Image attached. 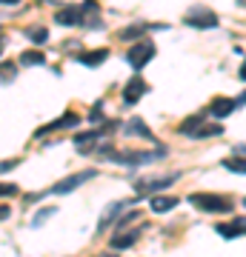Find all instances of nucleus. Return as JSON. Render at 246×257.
<instances>
[{"label":"nucleus","instance_id":"37","mask_svg":"<svg viewBox=\"0 0 246 257\" xmlns=\"http://www.w3.org/2000/svg\"><path fill=\"white\" fill-rule=\"evenodd\" d=\"M109 257H115V254H109Z\"/></svg>","mask_w":246,"mask_h":257},{"label":"nucleus","instance_id":"13","mask_svg":"<svg viewBox=\"0 0 246 257\" xmlns=\"http://www.w3.org/2000/svg\"><path fill=\"white\" fill-rule=\"evenodd\" d=\"M140 231L143 229H132V231H118L115 237H112V248L115 251H123V248H132L135 246V240L140 237Z\"/></svg>","mask_w":246,"mask_h":257},{"label":"nucleus","instance_id":"25","mask_svg":"<svg viewBox=\"0 0 246 257\" xmlns=\"http://www.w3.org/2000/svg\"><path fill=\"white\" fill-rule=\"evenodd\" d=\"M55 206H49V209H43V211H37L35 217H32V226H35V229H40V226H43L46 220H49V217H55Z\"/></svg>","mask_w":246,"mask_h":257},{"label":"nucleus","instance_id":"9","mask_svg":"<svg viewBox=\"0 0 246 257\" xmlns=\"http://www.w3.org/2000/svg\"><path fill=\"white\" fill-rule=\"evenodd\" d=\"M77 123H80V114H77V111H66V114H60L57 120H52L49 126L37 128V138L52 135V132H60V128H77Z\"/></svg>","mask_w":246,"mask_h":257},{"label":"nucleus","instance_id":"12","mask_svg":"<svg viewBox=\"0 0 246 257\" xmlns=\"http://www.w3.org/2000/svg\"><path fill=\"white\" fill-rule=\"evenodd\" d=\"M149 23H143V20H137V23H132V26H123L118 32V37L120 40H126V43H137L140 37H146V32H149Z\"/></svg>","mask_w":246,"mask_h":257},{"label":"nucleus","instance_id":"11","mask_svg":"<svg viewBox=\"0 0 246 257\" xmlns=\"http://www.w3.org/2000/svg\"><path fill=\"white\" fill-rule=\"evenodd\" d=\"M55 23H60V26H83V9L80 6H66V9L55 12Z\"/></svg>","mask_w":246,"mask_h":257},{"label":"nucleus","instance_id":"18","mask_svg":"<svg viewBox=\"0 0 246 257\" xmlns=\"http://www.w3.org/2000/svg\"><path fill=\"white\" fill-rule=\"evenodd\" d=\"M223 135V126L220 123H201V128L192 135L195 140H206V138H220Z\"/></svg>","mask_w":246,"mask_h":257},{"label":"nucleus","instance_id":"29","mask_svg":"<svg viewBox=\"0 0 246 257\" xmlns=\"http://www.w3.org/2000/svg\"><path fill=\"white\" fill-rule=\"evenodd\" d=\"M9 214H12L9 206H0V220H9Z\"/></svg>","mask_w":246,"mask_h":257},{"label":"nucleus","instance_id":"5","mask_svg":"<svg viewBox=\"0 0 246 257\" xmlns=\"http://www.w3.org/2000/svg\"><path fill=\"white\" fill-rule=\"evenodd\" d=\"M112 128H89V132H80V135H74V149H77V155H92L98 143H101L103 135H109Z\"/></svg>","mask_w":246,"mask_h":257},{"label":"nucleus","instance_id":"2","mask_svg":"<svg viewBox=\"0 0 246 257\" xmlns=\"http://www.w3.org/2000/svg\"><path fill=\"white\" fill-rule=\"evenodd\" d=\"M166 157V149H152V152H140V149H132V152H112L109 160L115 163H123V166H146V163H155V160H163Z\"/></svg>","mask_w":246,"mask_h":257},{"label":"nucleus","instance_id":"31","mask_svg":"<svg viewBox=\"0 0 246 257\" xmlns=\"http://www.w3.org/2000/svg\"><path fill=\"white\" fill-rule=\"evenodd\" d=\"M243 103H246V92L240 94V97H235V106H237V109H240V106H243Z\"/></svg>","mask_w":246,"mask_h":257},{"label":"nucleus","instance_id":"35","mask_svg":"<svg viewBox=\"0 0 246 257\" xmlns=\"http://www.w3.org/2000/svg\"><path fill=\"white\" fill-rule=\"evenodd\" d=\"M240 229H243V231H246V217H240Z\"/></svg>","mask_w":246,"mask_h":257},{"label":"nucleus","instance_id":"17","mask_svg":"<svg viewBox=\"0 0 246 257\" xmlns=\"http://www.w3.org/2000/svg\"><path fill=\"white\" fill-rule=\"evenodd\" d=\"M126 135H132V138H152V132H149V126H146L143 117H132L126 123V128H123Z\"/></svg>","mask_w":246,"mask_h":257},{"label":"nucleus","instance_id":"8","mask_svg":"<svg viewBox=\"0 0 246 257\" xmlns=\"http://www.w3.org/2000/svg\"><path fill=\"white\" fill-rule=\"evenodd\" d=\"M132 203H135V197H132V200H115V203H109V206H106V211L101 214V220H98V231L109 229L112 223H118V217L123 214V209H126V206H132Z\"/></svg>","mask_w":246,"mask_h":257},{"label":"nucleus","instance_id":"6","mask_svg":"<svg viewBox=\"0 0 246 257\" xmlns=\"http://www.w3.org/2000/svg\"><path fill=\"white\" fill-rule=\"evenodd\" d=\"M95 175H98L95 169H86V172H77V175H69V177H63V180H57V183L52 186V194H69V192H74L77 186L89 183V180H92Z\"/></svg>","mask_w":246,"mask_h":257},{"label":"nucleus","instance_id":"22","mask_svg":"<svg viewBox=\"0 0 246 257\" xmlns=\"http://www.w3.org/2000/svg\"><path fill=\"white\" fill-rule=\"evenodd\" d=\"M218 234L220 237H226V240H232V237H237V234H243V229H240V223H220L218 226Z\"/></svg>","mask_w":246,"mask_h":257},{"label":"nucleus","instance_id":"28","mask_svg":"<svg viewBox=\"0 0 246 257\" xmlns=\"http://www.w3.org/2000/svg\"><path fill=\"white\" fill-rule=\"evenodd\" d=\"M18 163L20 160H3V163H0V175H6V172H12V169H18Z\"/></svg>","mask_w":246,"mask_h":257},{"label":"nucleus","instance_id":"33","mask_svg":"<svg viewBox=\"0 0 246 257\" xmlns=\"http://www.w3.org/2000/svg\"><path fill=\"white\" fill-rule=\"evenodd\" d=\"M240 80H246V60H243V66H240Z\"/></svg>","mask_w":246,"mask_h":257},{"label":"nucleus","instance_id":"10","mask_svg":"<svg viewBox=\"0 0 246 257\" xmlns=\"http://www.w3.org/2000/svg\"><path fill=\"white\" fill-rule=\"evenodd\" d=\"M146 94V80L143 77H132V80L123 86V94H120V100H123V106H135L140 97Z\"/></svg>","mask_w":246,"mask_h":257},{"label":"nucleus","instance_id":"3","mask_svg":"<svg viewBox=\"0 0 246 257\" xmlns=\"http://www.w3.org/2000/svg\"><path fill=\"white\" fill-rule=\"evenodd\" d=\"M155 57V43L149 40V37H143V40H137V43H132V49L126 52V63L135 69V72H140L149 60Z\"/></svg>","mask_w":246,"mask_h":257},{"label":"nucleus","instance_id":"19","mask_svg":"<svg viewBox=\"0 0 246 257\" xmlns=\"http://www.w3.org/2000/svg\"><path fill=\"white\" fill-rule=\"evenodd\" d=\"M201 123H203V114H195V117H186V120L181 123V128H178V132H181V135H186V138H192V135H195V132L201 128Z\"/></svg>","mask_w":246,"mask_h":257},{"label":"nucleus","instance_id":"27","mask_svg":"<svg viewBox=\"0 0 246 257\" xmlns=\"http://www.w3.org/2000/svg\"><path fill=\"white\" fill-rule=\"evenodd\" d=\"M89 120H92V123H98V120H103V103H95V109L89 111Z\"/></svg>","mask_w":246,"mask_h":257},{"label":"nucleus","instance_id":"16","mask_svg":"<svg viewBox=\"0 0 246 257\" xmlns=\"http://www.w3.org/2000/svg\"><path fill=\"white\" fill-rule=\"evenodd\" d=\"M178 206V197H166V194H157L149 200V209L155 211V214H163V211H172Z\"/></svg>","mask_w":246,"mask_h":257},{"label":"nucleus","instance_id":"14","mask_svg":"<svg viewBox=\"0 0 246 257\" xmlns=\"http://www.w3.org/2000/svg\"><path fill=\"white\" fill-rule=\"evenodd\" d=\"M106 57H109V49H92V52H80L74 60L83 63V66H89V69H95V66H101Z\"/></svg>","mask_w":246,"mask_h":257},{"label":"nucleus","instance_id":"36","mask_svg":"<svg viewBox=\"0 0 246 257\" xmlns=\"http://www.w3.org/2000/svg\"><path fill=\"white\" fill-rule=\"evenodd\" d=\"M243 206H246V197H243Z\"/></svg>","mask_w":246,"mask_h":257},{"label":"nucleus","instance_id":"30","mask_svg":"<svg viewBox=\"0 0 246 257\" xmlns=\"http://www.w3.org/2000/svg\"><path fill=\"white\" fill-rule=\"evenodd\" d=\"M235 155H237V157H246V143H240V146H235Z\"/></svg>","mask_w":246,"mask_h":257},{"label":"nucleus","instance_id":"26","mask_svg":"<svg viewBox=\"0 0 246 257\" xmlns=\"http://www.w3.org/2000/svg\"><path fill=\"white\" fill-rule=\"evenodd\" d=\"M18 192H20V189L15 183H0V197H15Z\"/></svg>","mask_w":246,"mask_h":257},{"label":"nucleus","instance_id":"15","mask_svg":"<svg viewBox=\"0 0 246 257\" xmlns=\"http://www.w3.org/2000/svg\"><path fill=\"white\" fill-rule=\"evenodd\" d=\"M235 109H237L235 97H215V100L209 103V111L215 114V117H229Z\"/></svg>","mask_w":246,"mask_h":257},{"label":"nucleus","instance_id":"24","mask_svg":"<svg viewBox=\"0 0 246 257\" xmlns=\"http://www.w3.org/2000/svg\"><path fill=\"white\" fill-rule=\"evenodd\" d=\"M15 77H18V66L9 63V60H6V63H0V83H12Z\"/></svg>","mask_w":246,"mask_h":257},{"label":"nucleus","instance_id":"20","mask_svg":"<svg viewBox=\"0 0 246 257\" xmlns=\"http://www.w3.org/2000/svg\"><path fill=\"white\" fill-rule=\"evenodd\" d=\"M26 37L35 43V46H43L46 40H49V29L46 26H32V29H26Z\"/></svg>","mask_w":246,"mask_h":257},{"label":"nucleus","instance_id":"1","mask_svg":"<svg viewBox=\"0 0 246 257\" xmlns=\"http://www.w3.org/2000/svg\"><path fill=\"white\" fill-rule=\"evenodd\" d=\"M189 203L192 206H198L201 211H212V214H229V211L235 209V200H229L223 194H189Z\"/></svg>","mask_w":246,"mask_h":257},{"label":"nucleus","instance_id":"34","mask_svg":"<svg viewBox=\"0 0 246 257\" xmlns=\"http://www.w3.org/2000/svg\"><path fill=\"white\" fill-rule=\"evenodd\" d=\"M0 3H9V6H15V3H20V0H0Z\"/></svg>","mask_w":246,"mask_h":257},{"label":"nucleus","instance_id":"7","mask_svg":"<svg viewBox=\"0 0 246 257\" xmlns=\"http://www.w3.org/2000/svg\"><path fill=\"white\" fill-rule=\"evenodd\" d=\"M181 180V175H163V177H152V180H137L135 189L140 194H155V192H163V189H169L172 183H178Z\"/></svg>","mask_w":246,"mask_h":257},{"label":"nucleus","instance_id":"32","mask_svg":"<svg viewBox=\"0 0 246 257\" xmlns=\"http://www.w3.org/2000/svg\"><path fill=\"white\" fill-rule=\"evenodd\" d=\"M3 49H6V37L0 35V55H3Z\"/></svg>","mask_w":246,"mask_h":257},{"label":"nucleus","instance_id":"23","mask_svg":"<svg viewBox=\"0 0 246 257\" xmlns=\"http://www.w3.org/2000/svg\"><path fill=\"white\" fill-rule=\"evenodd\" d=\"M20 63H23V66H43L46 57L40 55V52H32V49H29V52H23V55H20Z\"/></svg>","mask_w":246,"mask_h":257},{"label":"nucleus","instance_id":"21","mask_svg":"<svg viewBox=\"0 0 246 257\" xmlns=\"http://www.w3.org/2000/svg\"><path fill=\"white\" fill-rule=\"evenodd\" d=\"M223 169L235 172V175H246V157H237V155L226 157V160H223Z\"/></svg>","mask_w":246,"mask_h":257},{"label":"nucleus","instance_id":"4","mask_svg":"<svg viewBox=\"0 0 246 257\" xmlns=\"http://www.w3.org/2000/svg\"><path fill=\"white\" fill-rule=\"evenodd\" d=\"M183 23L192 26V29H215L218 26V15L212 9H206V6H192V9L186 12Z\"/></svg>","mask_w":246,"mask_h":257}]
</instances>
